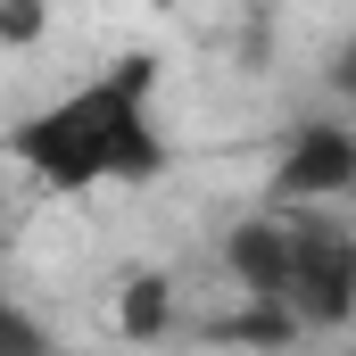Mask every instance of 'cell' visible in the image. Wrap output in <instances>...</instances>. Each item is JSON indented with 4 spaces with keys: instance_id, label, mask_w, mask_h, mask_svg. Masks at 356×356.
<instances>
[{
    "instance_id": "cell-2",
    "label": "cell",
    "mask_w": 356,
    "mask_h": 356,
    "mask_svg": "<svg viewBox=\"0 0 356 356\" xmlns=\"http://www.w3.org/2000/svg\"><path fill=\"white\" fill-rule=\"evenodd\" d=\"M224 273L249 307H273L290 332H340L356 315V232L340 207H273L224 241Z\"/></svg>"
},
{
    "instance_id": "cell-4",
    "label": "cell",
    "mask_w": 356,
    "mask_h": 356,
    "mask_svg": "<svg viewBox=\"0 0 356 356\" xmlns=\"http://www.w3.org/2000/svg\"><path fill=\"white\" fill-rule=\"evenodd\" d=\"M0 356H58V332L33 307H17L8 290H0Z\"/></svg>"
},
{
    "instance_id": "cell-1",
    "label": "cell",
    "mask_w": 356,
    "mask_h": 356,
    "mask_svg": "<svg viewBox=\"0 0 356 356\" xmlns=\"http://www.w3.org/2000/svg\"><path fill=\"white\" fill-rule=\"evenodd\" d=\"M8 149L25 158V175L42 191H108V182H158L175 166V141L158 124V58H116L58 91L50 108H33Z\"/></svg>"
},
{
    "instance_id": "cell-5",
    "label": "cell",
    "mask_w": 356,
    "mask_h": 356,
    "mask_svg": "<svg viewBox=\"0 0 356 356\" xmlns=\"http://www.w3.org/2000/svg\"><path fill=\"white\" fill-rule=\"evenodd\" d=\"M166 323H175V282H166V273H141L133 298H124V332L149 340V332H166Z\"/></svg>"
},
{
    "instance_id": "cell-6",
    "label": "cell",
    "mask_w": 356,
    "mask_h": 356,
    "mask_svg": "<svg viewBox=\"0 0 356 356\" xmlns=\"http://www.w3.org/2000/svg\"><path fill=\"white\" fill-rule=\"evenodd\" d=\"M42 25H50V0H0V42L17 50V42H42Z\"/></svg>"
},
{
    "instance_id": "cell-3",
    "label": "cell",
    "mask_w": 356,
    "mask_h": 356,
    "mask_svg": "<svg viewBox=\"0 0 356 356\" xmlns=\"http://www.w3.org/2000/svg\"><path fill=\"white\" fill-rule=\"evenodd\" d=\"M356 182V133L340 116H307L290 141H282V166H273V207H340Z\"/></svg>"
}]
</instances>
